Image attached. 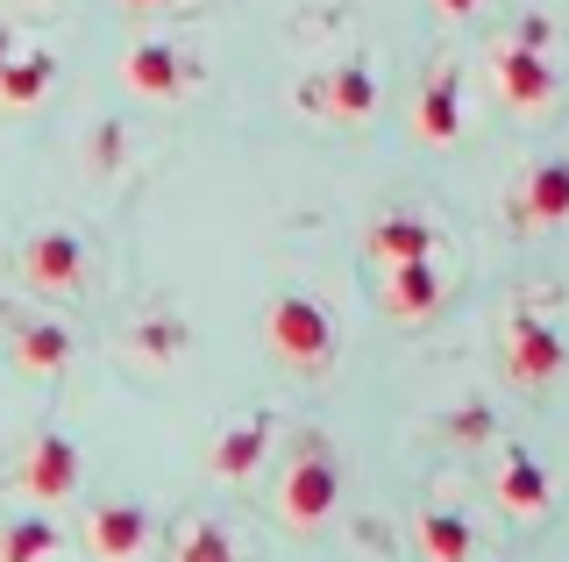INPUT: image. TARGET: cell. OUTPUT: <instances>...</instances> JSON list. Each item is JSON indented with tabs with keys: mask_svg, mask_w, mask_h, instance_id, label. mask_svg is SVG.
Here are the masks:
<instances>
[{
	"mask_svg": "<svg viewBox=\"0 0 569 562\" xmlns=\"http://www.w3.org/2000/svg\"><path fill=\"white\" fill-rule=\"evenodd\" d=\"M129 14H157V8H186V0H121Z\"/></svg>",
	"mask_w": 569,
	"mask_h": 562,
	"instance_id": "cell-22",
	"label": "cell"
},
{
	"mask_svg": "<svg viewBox=\"0 0 569 562\" xmlns=\"http://www.w3.org/2000/svg\"><path fill=\"white\" fill-rule=\"evenodd\" d=\"M441 300H449V278H441L435 257H413V263H391V271H378V313L399 328H420L435 321Z\"/></svg>",
	"mask_w": 569,
	"mask_h": 562,
	"instance_id": "cell-8",
	"label": "cell"
},
{
	"mask_svg": "<svg viewBox=\"0 0 569 562\" xmlns=\"http://www.w3.org/2000/svg\"><path fill=\"white\" fill-rule=\"evenodd\" d=\"M292 100L307 114H320V121L356 129V121L378 114V72H370L363 58H342V64H328V72H307V79L292 86Z\"/></svg>",
	"mask_w": 569,
	"mask_h": 562,
	"instance_id": "cell-5",
	"label": "cell"
},
{
	"mask_svg": "<svg viewBox=\"0 0 569 562\" xmlns=\"http://www.w3.org/2000/svg\"><path fill=\"white\" fill-rule=\"evenodd\" d=\"M263 449H271V420H263V413H242V420H228V428L213 434L207 470H213L221 484H242L249 470L263 463Z\"/></svg>",
	"mask_w": 569,
	"mask_h": 562,
	"instance_id": "cell-15",
	"label": "cell"
},
{
	"mask_svg": "<svg viewBox=\"0 0 569 562\" xmlns=\"http://www.w3.org/2000/svg\"><path fill=\"white\" fill-rule=\"evenodd\" d=\"M491 499L506 505L512 520H548V505H556V478H548V463L520 442H498L491 455Z\"/></svg>",
	"mask_w": 569,
	"mask_h": 562,
	"instance_id": "cell-9",
	"label": "cell"
},
{
	"mask_svg": "<svg viewBox=\"0 0 569 562\" xmlns=\"http://www.w3.org/2000/svg\"><path fill=\"white\" fill-rule=\"evenodd\" d=\"M79 478H86V463H79V442L71 434H58V428H43L36 442L22 449V499L29 505H64L71 491H79Z\"/></svg>",
	"mask_w": 569,
	"mask_h": 562,
	"instance_id": "cell-11",
	"label": "cell"
},
{
	"mask_svg": "<svg viewBox=\"0 0 569 562\" xmlns=\"http://www.w3.org/2000/svg\"><path fill=\"white\" fill-rule=\"evenodd\" d=\"M22 285L43 292V300H71V292L86 285V242L71 235L64 221H43L22 242Z\"/></svg>",
	"mask_w": 569,
	"mask_h": 562,
	"instance_id": "cell-6",
	"label": "cell"
},
{
	"mask_svg": "<svg viewBox=\"0 0 569 562\" xmlns=\"http://www.w3.org/2000/svg\"><path fill=\"white\" fill-rule=\"evenodd\" d=\"M8 58H14V29L0 22V64H8Z\"/></svg>",
	"mask_w": 569,
	"mask_h": 562,
	"instance_id": "cell-23",
	"label": "cell"
},
{
	"mask_svg": "<svg viewBox=\"0 0 569 562\" xmlns=\"http://www.w3.org/2000/svg\"><path fill=\"white\" fill-rule=\"evenodd\" d=\"M171 562H236V541H228L221 520L192 513V520H178V534H171Z\"/></svg>",
	"mask_w": 569,
	"mask_h": 562,
	"instance_id": "cell-20",
	"label": "cell"
},
{
	"mask_svg": "<svg viewBox=\"0 0 569 562\" xmlns=\"http://www.w3.org/2000/svg\"><path fill=\"white\" fill-rule=\"evenodd\" d=\"M548 43H556V22H548V14H520V22L491 43L485 79H491V100L506 114L533 121V114L556 108V58H548Z\"/></svg>",
	"mask_w": 569,
	"mask_h": 562,
	"instance_id": "cell-1",
	"label": "cell"
},
{
	"mask_svg": "<svg viewBox=\"0 0 569 562\" xmlns=\"http://www.w3.org/2000/svg\"><path fill=\"white\" fill-rule=\"evenodd\" d=\"M86 549L100 562H136L150 549V513H142L136 499H100L93 513H86Z\"/></svg>",
	"mask_w": 569,
	"mask_h": 562,
	"instance_id": "cell-14",
	"label": "cell"
},
{
	"mask_svg": "<svg viewBox=\"0 0 569 562\" xmlns=\"http://www.w3.org/2000/svg\"><path fill=\"white\" fill-rule=\"evenodd\" d=\"M477 8H485V0H435L441 22H477Z\"/></svg>",
	"mask_w": 569,
	"mask_h": 562,
	"instance_id": "cell-21",
	"label": "cell"
},
{
	"mask_svg": "<svg viewBox=\"0 0 569 562\" xmlns=\"http://www.w3.org/2000/svg\"><path fill=\"white\" fill-rule=\"evenodd\" d=\"M335 505H342V463L328 455L320 434L299 442V455L284 463V484H278V513L292 534H313V526L335 520Z\"/></svg>",
	"mask_w": 569,
	"mask_h": 562,
	"instance_id": "cell-3",
	"label": "cell"
},
{
	"mask_svg": "<svg viewBox=\"0 0 569 562\" xmlns=\"http://www.w3.org/2000/svg\"><path fill=\"white\" fill-rule=\"evenodd\" d=\"M121 86H129L136 100H157V108H164V100H186L192 86H200V64L186 58V50L178 43H129L121 50Z\"/></svg>",
	"mask_w": 569,
	"mask_h": 562,
	"instance_id": "cell-10",
	"label": "cell"
},
{
	"mask_svg": "<svg viewBox=\"0 0 569 562\" xmlns=\"http://www.w3.org/2000/svg\"><path fill=\"white\" fill-rule=\"evenodd\" d=\"M58 520L50 513H22V520H8L0 526V562H50L58 555Z\"/></svg>",
	"mask_w": 569,
	"mask_h": 562,
	"instance_id": "cell-19",
	"label": "cell"
},
{
	"mask_svg": "<svg viewBox=\"0 0 569 562\" xmlns=\"http://www.w3.org/2000/svg\"><path fill=\"white\" fill-rule=\"evenodd\" d=\"M506 221L520 228V235H548V228L569 221V157H541V164H527L520 179H512Z\"/></svg>",
	"mask_w": 569,
	"mask_h": 562,
	"instance_id": "cell-7",
	"label": "cell"
},
{
	"mask_svg": "<svg viewBox=\"0 0 569 562\" xmlns=\"http://www.w3.org/2000/svg\"><path fill=\"white\" fill-rule=\"evenodd\" d=\"M462 121H470V108H462V64L441 58L435 72H427L420 100H413V136L427 150H456L462 143Z\"/></svg>",
	"mask_w": 569,
	"mask_h": 562,
	"instance_id": "cell-12",
	"label": "cell"
},
{
	"mask_svg": "<svg viewBox=\"0 0 569 562\" xmlns=\"http://www.w3.org/2000/svg\"><path fill=\"white\" fill-rule=\"evenodd\" d=\"M50 86H58V58H50V50H22V43H14V58L0 64V108L29 114V108H43Z\"/></svg>",
	"mask_w": 569,
	"mask_h": 562,
	"instance_id": "cell-17",
	"label": "cell"
},
{
	"mask_svg": "<svg viewBox=\"0 0 569 562\" xmlns=\"http://www.w3.org/2000/svg\"><path fill=\"white\" fill-rule=\"evenodd\" d=\"M14 363H22L29 378H64L71 335H64L58 321H22V328H14Z\"/></svg>",
	"mask_w": 569,
	"mask_h": 562,
	"instance_id": "cell-18",
	"label": "cell"
},
{
	"mask_svg": "<svg viewBox=\"0 0 569 562\" xmlns=\"http://www.w3.org/2000/svg\"><path fill=\"white\" fill-rule=\"evenodd\" d=\"M263 349H271L292 378H320L335 363V313L320 307L313 292L284 285V292H271V307H263Z\"/></svg>",
	"mask_w": 569,
	"mask_h": 562,
	"instance_id": "cell-2",
	"label": "cell"
},
{
	"mask_svg": "<svg viewBox=\"0 0 569 562\" xmlns=\"http://www.w3.org/2000/svg\"><path fill=\"white\" fill-rule=\"evenodd\" d=\"M29 8H43V0H29Z\"/></svg>",
	"mask_w": 569,
	"mask_h": 562,
	"instance_id": "cell-24",
	"label": "cell"
},
{
	"mask_svg": "<svg viewBox=\"0 0 569 562\" xmlns=\"http://www.w3.org/2000/svg\"><path fill=\"white\" fill-rule=\"evenodd\" d=\"M498 363H506V378L520 384V392H548V384H562V371H569V342L541 313H506V328H498Z\"/></svg>",
	"mask_w": 569,
	"mask_h": 562,
	"instance_id": "cell-4",
	"label": "cell"
},
{
	"mask_svg": "<svg viewBox=\"0 0 569 562\" xmlns=\"http://www.w3.org/2000/svg\"><path fill=\"white\" fill-rule=\"evenodd\" d=\"M413 541H420V562H477V526L456 505H420Z\"/></svg>",
	"mask_w": 569,
	"mask_h": 562,
	"instance_id": "cell-16",
	"label": "cell"
},
{
	"mask_svg": "<svg viewBox=\"0 0 569 562\" xmlns=\"http://www.w3.org/2000/svg\"><path fill=\"white\" fill-rule=\"evenodd\" d=\"M435 250H441V228L427 214H413V207H385V214L363 228L370 271H391V263H413V257H435Z\"/></svg>",
	"mask_w": 569,
	"mask_h": 562,
	"instance_id": "cell-13",
	"label": "cell"
}]
</instances>
